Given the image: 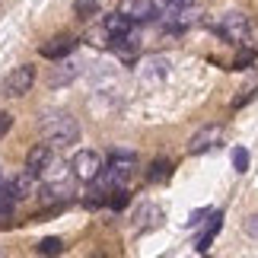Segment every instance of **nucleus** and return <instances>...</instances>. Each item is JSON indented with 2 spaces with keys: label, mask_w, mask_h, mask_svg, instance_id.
<instances>
[{
  "label": "nucleus",
  "mask_w": 258,
  "mask_h": 258,
  "mask_svg": "<svg viewBox=\"0 0 258 258\" xmlns=\"http://www.w3.org/2000/svg\"><path fill=\"white\" fill-rule=\"evenodd\" d=\"M42 137H45V144L54 147V150H64V147L77 144L80 124H77V118L71 112H48L42 118Z\"/></svg>",
  "instance_id": "1"
},
{
  "label": "nucleus",
  "mask_w": 258,
  "mask_h": 258,
  "mask_svg": "<svg viewBox=\"0 0 258 258\" xmlns=\"http://www.w3.org/2000/svg\"><path fill=\"white\" fill-rule=\"evenodd\" d=\"M137 169V156L131 150H112L108 153V166H102V172L96 175L99 188H105V191H112V188H124L127 178L134 175Z\"/></svg>",
  "instance_id": "2"
},
{
  "label": "nucleus",
  "mask_w": 258,
  "mask_h": 258,
  "mask_svg": "<svg viewBox=\"0 0 258 258\" xmlns=\"http://www.w3.org/2000/svg\"><path fill=\"white\" fill-rule=\"evenodd\" d=\"M217 32H220L223 42L230 45H239V48H249V45H258V35H255V26L245 13H226L220 23H217Z\"/></svg>",
  "instance_id": "3"
},
{
  "label": "nucleus",
  "mask_w": 258,
  "mask_h": 258,
  "mask_svg": "<svg viewBox=\"0 0 258 258\" xmlns=\"http://www.w3.org/2000/svg\"><path fill=\"white\" fill-rule=\"evenodd\" d=\"M35 83V67L32 64H19L4 77V96L7 99H23Z\"/></svg>",
  "instance_id": "4"
},
{
  "label": "nucleus",
  "mask_w": 258,
  "mask_h": 258,
  "mask_svg": "<svg viewBox=\"0 0 258 258\" xmlns=\"http://www.w3.org/2000/svg\"><path fill=\"white\" fill-rule=\"evenodd\" d=\"M166 74H169V57H163V54H150V57H144V61L137 64V83L141 86L163 83Z\"/></svg>",
  "instance_id": "5"
},
{
  "label": "nucleus",
  "mask_w": 258,
  "mask_h": 258,
  "mask_svg": "<svg viewBox=\"0 0 258 258\" xmlns=\"http://www.w3.org/2000/svg\"><path fill=\"white\" fill-rule=\"evenodd\" d=\"M71 166H74L77 178H83V182H96V175L102 172V156H99L96 150H80L71 160Z\"/></svg>",
  "instance_id": "6"
},
{
  "label": "nucleus",
  "mask_w": 258,
  "mask_h": 258,
  "mask_svg": "<svg viewBox=\"0 0 258 258\" xmlns=\"http://www.w3.org/2000/svg\"><path fill=\"white\" fill-rule=\"evenodd\" d=\"M220 137H223V127L220 124H207V127H201V131L191 134V141H188V153L201 156L207 150H214V147L220 144Z\"/></svg>",
  "instance_id": "7"
},
{
  "label": "nucleus",
  "mask_w": 258,
  "mask_h": 258,
  "mask_svg": "<svg viewBox=\"0 0 258 258\" xmlns=\"http://www.w3.org/2000/svg\"><path fill=\"white\" fill-rule=\"evenodd\" d=\"M118 10H121L131 23H153V19L160 16V10H156L153 0H121Z\"/></svg>",
  "instance_id": "8"
},
{
  "label": "nucleus",
  "mask_w": 258,
  "mask_h": 258,
  "mask_svg": "<svg viewBox=\"0 0 258 258\" xmlns=\"http://www.w3.org/2000/svg\"><path fill=\"white\" fill-rule=\"evenodd\" d=\"M35 172H19V175H13L7 182V191H4V198H13V201H26V198H32L35 195Z\"/></svg>",
  "instance_id": "9"
},
{
  "label": "nucleus",
  "mask_w": 258,
  "mask_h": 258,
  "mask_svg": "<svg viewBox=\"0 0 258 258\" xmlns=\"http://www.w3.org/2000/svg\"><path fill=\"white\" fill-rule=\"evenodd\" d=\"M74 195V182L71 178H61V182H45L38 188V198H42V204H67Z\"/></svg>",
  "instance_id": "10"
},
{
  "label": "nucleus",
  "mask_w": 258,
  "mask_h": 258,
  "mask_svg": "<svg viewBox=\"0 0 258 258\" xmlns=\"http://www.w3.org/2000/svg\"><path fill=\"white\" fill-rule=\"evenodd\" d=\"M74 48H77V38L67 35V32H61V35L48 38V42L38 48V51H42V57H48V61H61V57H67Z\"/></svg>",
  "instance_id": "11"
},
{
  "label": "nucleus",
  "mask_w": 258,
  "mask_h": 258,
  "mask_svg": "<svg viewBox=\"0 0 258 258\" xmlns=\"http://www.w3.org/2000/svg\"><path fill=\"white\" fill-rule=\"evenodd\" d=\"M108 48L118 54V57H124V61H134L137 51H141V38H137L134 32H124V35H108Z\"/></svg>",
  "instance_id": "12"
},
{
  "label": "nucleus",
  "mask_w": 258,
  "mask_h": 258,
  "mask_svg": "<svg viewBox=\"0 0 258 258\" xmlns=\"http://www.w3.org/2000/svg\"><path fill=\"white\" fill-rule=\"evenodd\" d=\"M54 160V147L51 144H35L32 150L26 153V169L29 172H35V175H42L45 172V166Z\"/></svg>",
  "instance_id": "13"
},
{
  "label": "nucleus",
  "mask_w": 258,
  "mask_h": 258,
  "mask_svg": "<svg viewBox=\"0 0 258 258\" xmlns=\"http://www.w3.org/2000/svg\"><path fill=\"white\" fill-rule=\"evenodd\" d=\"M77 74H80V64H77L74 57L67 54V57H61V61H57V67H51V74H48V83H51V86H67Z\"/></svg>",
  "instance_id": "14"
},
{
  "label": "nucleus",
  "mask_w": 258,
  "mask_h": 258,
  "mask_svg": "<svg viewBox=\"0 0 258 258\" xmlns=\"http://www.w3.org/2000/svg\"><path fill=\"white\" fill-rule=\"evenodd\" d=\"M220 226H223V211H211V220H207V226L201 230V236H198V242H195V252L198 255H204L207 249H211V242L217 239Z\"/></svg>",
  "instance_id": "15"
},
{
  "label": "nucleus",
  "mask_w": 258,
  "mask_h": 258,
  "mask_svg": "<svg viewBox=\"0 0 258 258\" xmlns=\"http://www.w3.org/2000/svg\"><path fill=\"white\" fill-rule=\"evenodd\" d=\"M163 220V211L156 204H144V207H137V214H134V233H147V230H153V226H160Z\"/></svg>",
  "instance_id": "16"
},
{
  "label": "nucleus",
  "mask_w": 258,
  "mask_h": 258,
  "mask_svg": "<svg viewBox=\"0 0 258 258\" xmlns=\"http://www.w3.org/2000/svg\"><path fill=\"white\" fill-rule=\"evenodd\" d=\"M102 26H105V32H108V35H124V32H131V26H134V23L121 13V10H118V13L105 16V23H102Z\"/></svg>",
  "instance_id": "17"
},
{
  "label": "nucleus",
  "mask_w": 258,
  "mask_h": 258,
  "mask_svg": "<svg viewBox=\"0 0 258 258\" xmlns=\"http://www.w3.org/2000/svg\"><path fill=\"white\" fill-rule=\"evenodd\" d=\"M169 175H172V163L169 160H156L150 169H147V182H150V185H163V182H169Z\"/></svg>",
  "instance_id": "18"
},
{
  "label": "nucleus",
  "mask_w": 258,
  "mask_h": 258,
  "mask_svg": "<svg viewBox=\"0 0 258 258\" xmlns=\"http://www.w3.org/2000/svg\"><path fill=\"white\" fill-rule=\"evenodd\" d=\"M35 249H38V255H61V252H64V239H57V236H48V239H42Z\"/></svg>",
  "instance_id": "19"
},
{
  "label": "nucleus",
  "mask_w": 258,
  "mask_h": 258,
  "mask_svg": "<svg viewBox=\"0 0 258 258\" xmlns=\"http://www.w3.org/2000/svg\"><path fill=\"white\" fill-rule=\"evenodd\" d=\"M99 13V0H74V16L80 19H89Z\"/></svg>",
  "instance_id": "20"
},
{
  "label": "nucleus",
  "mask_w": 258,
  "mask_h": 258,
  "mask_svg": "<svg viewBox=\"0 0 258 258\" xmlns=\"http://www.w3.org/2000/svg\"><path fill=\"white\" fill-rule=\"evenodd\" d=\"M127 201H131V195H127V188H115V191L105 198V204L112 207V211H121V207H127Z\"/></svg>",
  "instance_id": "21"
},
{
  "label": "nucleus",
  "mask_w": 258,
  "mask_h": 258,
  "mask_svg": "<svg viewBox=\"0 0 258 258\" xmlns=\"http://www.w3.org/2000/svg\"><path fill=\"white\" fill-rule=\"evenodd\" d=\"M233 169L236 172H249V150H245V147H236L233 150Z\"/></svg>",
  "instance_id": "22"
},
{
  "label": "nucleus",
  "mask_w": 258,
  "mask_h": 258,
  "mask_svg": "<svg viewBox=\"0 0 258 258\" xmlns=\"http://www.w3.org/2000/svg\"><path fill=\"white\" fill-rule=\"evenodd\" d=\"M13 198H0V226H7L10 220H13Z\"/></svg>",
  "instance_id": "23"
},
{
  "label": "nucleus",
  "mask_w": 258,
  "mask_h": 258,
  "mask_svg": "<svg viewBox=\"0 0 258 258\" xmlns=\"http://www.w3.org/2000/svg\"><path fill=\"white\" fill-rule=\"evenodd\" d=\"M255 96H258V86H252V89H242V96H236V99H233V108H242L245 102H252Z\"/></svg>",
  "instance_id": "24"
},
{
  "label": "nucleus",
  "mask_w": 258,
  "mask_h": 258,
  "mask_svg": "<svg viewBox=\"0 0 258 258\" xmlns=\"http://www.w3.org/2000/svg\"><path fill=\"white\" fill-rule=\"evenodd\" d=\"M255 61V51H252V48H245V51L239 54V57H236V71H242V67H249Z\"/></svg>",
  "instance_id": "25"
},
{
  "label": "nucleus",
  "mask_w": 258,
  "mask_h": 258,
  "mask_svg": "<svg viewBox=\"0 0 258 258\" xmlns=\"http://www.w3.org/2000/svg\"><path fill=\"white\" fill-rule=\"evenodd\" d=\"M204 217H211V211H207V207H201V211H195L191 217H188V226H198V223H204Z\"/></svg>",
  "instance_id": "26"
},
{
  "label": "nucleus",
  "mask_w": 258,
  "mask_h": 258,
  "mask_svg": "<svg viewBox=\"0 0 258 258\" xmlns=\"http://www.w3.org/2000/svg\"><path fill=\"white\" fill-rule=\"evenodd\" d=\"M10 127H13V115H10V112H0V137H4Z\"/></svg>",
  "instance_id": "27"
},
{
  "label": "nucleus",
  "mask_w": 258,
  "mask_h": 258,
  "mask_svg": "<svg viewBox=\"0 0 258 258\" xmlns=\"http://www.w3.org/2000/svg\"><path fill=\"white\" fill-rule=\"evenodd\" d=\"M245 233H249V236H255V239H258V214H252L249 220H245Z\"/></svg>",
  "instance_id": "28"
},
{
  "label": "nucleus",
  "mask_w": 258,
  "mask_h": 258,
  "mask_svg": "<svg viewBox=\"0 0 258 258\" xmlns=\"http://www.w3.org/2000/svg\"><path fill=\"white\" fill-rule=\"evenodd\" d=\"M191 0H166V7H188Z\"/></svg>",
  "instance_id": "29"
},
{
  "label": "nucleus",
  "mask_w": 258,
  "mask_h": 258,
  "mask_svg": "<svg viewBox=\"0 0 258 258\" xmlns=\"http://www.w3.org/2000/svg\"><path fill=\"white\" fill-rule=\"evenodd\" d=\"M4 191H7V182H4V175H0V198H4Z\"/></svg>",
  "instance_id": "30"
}]
</instances>
